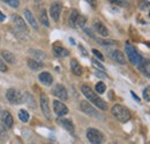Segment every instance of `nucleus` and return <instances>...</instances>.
Returning <instances> with one entry per match:
<instances>
[{
    "label": "nucleus",
    "instance_id": "3",
    "mask_svg": "<svg viewBox=\"0 0 150 144\" xmlns=\"http://www.w3.org/2000/svg\"><path fill=\"white\" fill-rule=\"evenodd\" d=\"M125 49H126V53H127V56H128L129 61H131L133 65L139 66L141 64V61L143 60V58L139 54V52L133 47V45H131L129 43H127L125 45Z\"/></svg>",
    "mask_w": 150,
    "mask_h": 144
},
{
    "label": "nucleus",
    "instance_id": "40",
    "mask_svg": "<svg viewBox=\"0 0 150 144\" xmlns=\"http://www.w3.org/2000/svg\"><path fill=\"white\" fill-rule=\"evenodd\" d=\"M132 95H133V98H134V99H136V100H137V102H139V100H140V99H139V97H137V96H136V95H135V93H134V92H132Z\"/></svg>",
    "mask_w": 150,
    "mask_h": 144
},
{
    "label": "nucleus",
    "instance_id": "33",
    "mask_svg": "<svg viewBox=\"0 0 150 144\" xmlns=\"http://www.w3.org/2000/svg\"><path fill=\"white\" fill-rule=\"evenodd\" d=\"M0 72H7V67H6V64L1 60L0 58Z\"/></svg>",
    "mask_w": 150,
    "mask_h": 144
},
{
    "label": "nucleus",
    "instance_id": "6",
    "mask_svg": "<svg viewBox=\"0 0 150 144\" xmlns=\"http://www.w3.org/2000/svg\"><path fill=\"white\" fill-rule=\"evenodd\" d=\"M12 22H13V24L15 25V28L19 30L20 32H23V34L28 32V27H27L24 20L21 16H19V15H12Z\"/></svg>",
    "mask_w": 150,
    "mask_h": 144
},
{
    "label": "nucleus",
    "instance_id": "9",
    "mask_svg": "<svg viewBox=\"0 0 150 144\" xmlns=\"http://www.w3.org/2000/svg\"><path fill=\"white\" fill-rule=\"evenodd\" d=\"M53 111L56 113L58 116H64L68 113V108L65 104H62L61 102L59 100H53Z\"/></svg>",
    "mask_w": 150,
    "mask_h": 144
},
{
    "label": "nucleus",
    "instance_id": "24",
    "mask_svg": "<svg viewBox=\"0 0 150 144\" xmlns=\"http://www.w3.org/2000/svg\"><path fill=\"white\" fill-rule=\"evenodd\" d=\"M79 16V13H77V11H75V9H72L71 11V13H69V24L75 28V23H76V18Z\"/></svg>",
    "mask_w": 150,
    "mask_h": 144
},
{
    "label": "nucleus",
    "instance_id": "14",
    "mask_svg": "<svg viewBox=\"0 0 150 144\" xmlns=\"http://www.w3.org/2000/svg\"><path fill=\"white\" fill-rule=\"evenodd\" d=\"M38 78H39V81H40L44 85H47V87L51 85L52 82H53V77H52V75H51L49 72L40 73L39 76H38Z\"/></svg>",
    "mask_w": 150,
    "mask_h": 144
},
{
    "label": "nucleus",
    "instance_id": "19",
    "mask_svg": "<svg viewBox=\"0 0 150 144\" xmlns=\"http://www.w3.org/2000/svg\"><path fill=\"white\" fill-rule=\"evenodd\" d=\"M71 69L74 73L76 76H81L82 75V67L80 65V62L76 59H72L71 60Z\"/></svg>",
    "mask_w": 150,
    "mask_h": 144
},
{
    "label": "nucleus",
    "instance_id": "26",
    "mask_svg": "<svg viewBox=\"0 0 150 144\" xmlns=\"http://www.w3.org/2000/svg\"><path fill=\"white\" fill-rule=\"evenodd\" d=\"M29 53H31V54H34L36 58H38V59H45L46 58V54L45 53H43L42 51H38V50H29Z\"/></svg>",
    "mask_w": 150,
    "mask_h": 144
},
{
    "label": "nucleus",
    "instance_id": "36",
    "mask_svg": "<svg viewBox=\"0 0 150 144\" xmlns=\"http://www.w3.org/2000/svg\"><path fill=\"white\" fill-rule=\"evenodd\" d=\"M99 43L103 45H114L115 44L114 42H110V40H99Z\"/></svg>",
    "mask_w": 150,
    "mask_h": 144
},
{
    "label": "nucleus",
    "instance_id": "21",
    "mask_svg": "<svg viewBox=\"0 0 150 144\" xmlns=\"http://www.w3.org/2000/svg\"><path fill=\"white\" fill-rule=\"evenodd\" d=\"M1 55H2V58L8 62V64H15V55L12 53V52H9V51H2L1 52Z\"/></svg>",
    "mask_w": 150,
    "mask_h": 144
},
{
    "label": "nucleus",
    "instance_id": "10",
    "mask_svg": "<svg viewBox=\"0 0 150 144\" xmlns=\"http://www.w3.org/2000/svg\"><path fill=\"white\" fill-rule=\"evenodd\" d=\"M61 8H62V6H61V4H59V2L52 4L51 7H50V15H51V18H53L54 22H58V21H59Z\"/></svg>",
    "mask_w": 150,
    "mask_h": 144
},
{
    "label": "nucleus",
    "instance_id": "41",
    "mask_svg": "<svg viewBox=\"0 0 150 144\" xmlns=\"http://www.w3.org/2000/svg\"><path fill=\"white\" fill-rule=\"evenodd\" d=\"M4 20H5V15L0 12V22H1V21H4Z\"/></svg>",
    "mask_w": 150,
    "mask_h": 144
},
{
    "label": "nucleus",
    "instance_id": "20",
    "mask_svg": "<svg viewBox=\"0 0 150 144\" xmlns=\"http://www.w3.org/2000/svg\"><path fill=\"white\" fill-rule=\"evenodd\" d=\"M28 66H29V68L33 69V71H38V69H40V68L43 67L42 62H39L36 59H33V58L28 59Z\"/></svg>",
    "mask_w": 150,
    "mask_h": 144
},
{
    "label": "nucleus",
    "instance_id": "42",
    "mask_svg": "<svg viewBox=\"0 0 150 144\" xmlns=\"http://www.w3.org/2000/svg\"><path fill=\"white\" fill-rule=\"evenodd\" d=\"M47 144H51V143H47Z\"/></svg>",
    "mask_w": 150,
    "mask_h": 144
},
{
    "label": "nucleus",
    "instance_id": "18",
    "mask_svg": "<svg viewBox=\"0 0 150 144\" xmlns=\"http://www.w3.org/2000/svg\"><path fill=\"white\" fill-rule=\"evenodd\" d=\"M24 16H25V20L29 22V24L35 29V30H38V24L36 22V20L34 18L33 13L29 11V9H24Z\"/></svg>",
    "mask_w": 150,
    "mask_h": 144
},
{
    "label": "nucleus",
    "instance_id": "12",
    "mask_svg": "<svg viewBox=\"0 0 150 144\" xmlns=\"http://www.w3.org/2000/svg\"><path fill=\"white\" fill-rule=\"evenodd\" d=\"M1 122L4 124V126L7 127V128H12L13 127V116L11 115L9 112L7 111H4L1 113Z\"/></svg>",
    "mask_w": 150,
    "mask_h": 144
},
{
    "label": "nucleus",
    "instance_id": "30",
    "mask_svg": "<svg viewBox=\"0 0 150 144\" xmlns=\"http://www.w3.org/2000/svg\"><path fill=\"white\" fill-rule=\"evenodd\" d=\"M7 137V131H6V127L0 124V138L5 140Z\"/></svg>",
    "mask_w": 150,
    "mask_h": 144
},
{
    "label": "nucleus",
    "instance_id": "7",
    "mask_svg": "<svg viewBox=\"0 0 150 144\" xmlns=\"http://www.w3.org/2000/svg\"><path fill=\"white\" fill-rule=\"evenodd\" d=\"M6 97L7 99L9 100V103L12 104H15V105H19L22 103V97L19 93V91H16L15 89H9L6 92Z\"/></svg>",
    "mask_w": 150,
    "mask_h": 144
},
{
    "label": "nucleus",
    "instance_id": "27",
    "mask_svg": "<svg viewBox=\"0 0 150 144\" xmlns=\"http://www.w3.org/2000/svg\"><path fill=\"white\" fill-rule=\"evenodd\" d=\"M84 23H86V18L79 14V16H77V18H76L75 28H79V27H83V25H84Z\"/></svg>",
    "mask_w": 150,
    "mask_h": 144
},
{
    "label": "nucleus",
    "instance_id": "13",
    "mask_svg": "<svg viewBox=\"0 0 150 144\" xmlns=\"http://www.w3.org/2000/svg\"><path fill=\"white\" fill-rule=\"evenodd\" d=\"M22 97V102H24L30 108H36V102H35V98L31 93L29 92H24L23 95H21Z\"/></svg>",
    "mask_w": 150,
    "mask_h": 144
},
{
    "label": "nucleus",
    "instance_id": "22",
    "mask_svg": "<svg viewBox=\"0 0 150 144\" xmlns=\"http://www.w3.org/2000/svg\"><path fill=\"white\" fill-rule=\"evenodd\" d=\"M38 16H39V21L42 22V24H44L45 27H50L49 20H47V16H46V11H45L44 8L39 11V13H38Z\"/></svg>",
    "mask_w": 150,
    "mask_h": 144
},
{
    "label": "nucleus",
    "instance_id": "17",
    "mask_svg": "<svg viewBox=\"0 0 150 144\" xmlns=\"http://www.w3.org/2000/svg\"><path fill=\"white\" fill-rule=\"evenodd\" d=\"M94 28L96 29V31H97L99 35H102V36H108V35H109L108 28H106L102 22H99V21H95Z\"/></svg>",
    "mask_w": 150,
    "mask_h": 144
},
{
    "label": "nucleus",
    "instance_id": "29",
    "mask_svg": "<svg viewBox=\"0 0 150 144\" xmlns=\"http://www.w3.org/2000/svg\"><path fill=\"white\" fill-rule=\"evenodd\" d=\"M5 4H7L8 6L13 7V8H18L20 6V1L19 0H4Z\"/></svg>",
    "mask_w": 150,
    "mask_h": 144
},
{
    "label": "nucleus",
    "instance_id": "35",
    "mask_svg": "<svg viewBox=\"0 0 150 144\" xmlns=\"http://www.w3.org/2000/svg\"><path fill=\"white\" fill-rule=\"evenodd\" d=\"M79 49H80V51H81V53L83 56H88V52L86 51V49L83 47V45H79Z\"/></svg>",
    "mask_w": 150,
    "mask_h": 144
},
{
    "label": "nucleus",
    "instance_id": "25",
    "mask_svg": "<svg viewBox=\"0 0 150 144\" xmlns=\"http://www.w3.org/2000/svg\"><path fill=\"white\" fill-rule=\"evenodd\" d=\"M19 119L22 122H28L29 121V113L24 109H21L19 112Z\"/></svg>",
    "mask_w": 150,
    "mask_h": 144
},
{
    "label": "nucleus",
    "instance_id": "15",
    "mask_svg": "<svg viewBox=\"0 0 150 144\" xmlns=\"http://www.w3.org/2000/svg\"><path fill=\"white\" fill-rule=\"evenodd\" d=\"M58 122H59V125L60 126H62L68 133H71V134H74L75 131V128H74V125H73V122L71 121V120H68V119H59L58 120Z\"/></svg>",
    "mask_w": 150,
    "mask_h": 144
},
{
    "label": "nucleus",
    "instance_id": "31",
    "mask_svg": "<svg viewBox=\"0 0 150 144\" xmlns=\"http://www.w3.org/2000/svg\"><path fill=\"white\" fill-rule=\"evenodd\" d=\"M143 98L147 100V102H150V88L147 87L144 90H143Z\"/></svg>",
    "mask_w": 150,
    "mask_h": 144
},
{
    "label": "nucleus",
    "instance_id": "16",
    "mask_svg": "<svg viewBox=\"0 0 150 144\" xmlns=\"http://www.w3.org/2000/svg\"><path fill=\"white\" fill-rule=\"evenodd\" d=\"M110 58H111L112 60H114V61L119 62V64H125V62H126V58H125L124 53L120 52V51H118V50L110 52Z\"/></svg>",
    "mask_w": 150,
    "mask_h": 144
},
{
    "label": "nucleus",
    "instance_id": "4",
    "mask_svg": "<svg viewBox=\"0 0 150 144\" xmlns=\"http://www.w3.org/2000/svg\"><path fill=\"white\" fill-rule=\"evenodd\" d=\"M87 138L91 144H103L104 143V135L95 128H89L87 130Z\"/></svg>",
    "mask_w": 150,
    "mask_h": 144
},
{
    "label": "nucleus",
    "instance_id": "8",
    "mask_svg": "<svg viewBox=\"0 0 150 144\" xmlns=\"http://www.w3.org/2000/svg\"><path fill=\"white\" fill-rule=\"evenodd\" d=\"M40 108H42L43 114L47 119H51V111H50V105H49V98H47V96L45 93H42V96H40Z\"/></svg>",
    "mask_w": 150,
    "mask_h": 144
},
{
    "label": "nucleus",
    "instance_id": "37",
    "mask_svg": "<svg viewBox=\"0 0 150 144\" xmlns=\"http://www.w3.org/2000/svg\"><path fill=\"white\" fill-rule=\"evenodd\" d=\"M96 76L97 77H100V78H103V77H108V75L105 74V73H100V72H96Z\"/></svg>",
    "mask_w": 150,
    "mask_h": 144
},
{
    "label": "nucleus",
    "instance_id": "2",
    "mask_svg": "<svg viewBox=\"0 0 150 144\" xmlns=\"http://www.w3.org/2000/svg\"><path fill=\"white\" fill-rule=\"evenodd\" d=\"M113 116L117 118V120H119L120 122H127L129 119H131V112L128 108H126L122 105H114L111 109Z\"/></svg>",
    "mask_w": 150,
    "mask_h": 144
},
{
    "label": "nucleus",
    "instance_id": "38",
    "mask_svg": "<svg viewBox=\"0 0 150 144\" xmlns=\"http://www.w3.org/2000/svg\"><path fill=\"white\" fill-rule=\"evenodd\" d=\"M111 2H112V4H115V5H126V4H125L126 1H120V0H117V1H115V0H112Z\"/></svg>",
    "mask_w": 150,
    "mask_h": 144
},
{
    "label": "nucleus",
    "instance_id": "39",
    "mask_svg": "<svg viewBox=\"0 0 150 144\" xmlns=\"http://www.w3.org/2000/svg\"><path fill=\"white\" fill-rule=\"evenodd\" d=\"M84 32H86L87 35H89V36H91V37H93V38H95L94 34H93V32H91V31H90L89 29H87V28H86V29H84Z\"/></svg>",
    "mask_w": 150,
    "mask_h": 144
},
{
    "label": "nucleus",
    "instance_id": "32",
    "mask_svg": "<svg viewBox=\"0 0 150 144\" xmlns=\"http://www.w3.org/2000/svg\"><path fill=\"white\" fill-rule=\"evenodd\" d=\"M93 53H94L95 55H96V56L99 59V60H102V61L104 60V56H103V54L100 53L99 51H97V50H93Z\"/></svg>",
    "mask_w": 150,
    "mask_h": 144
},
{
    "label": "nucleus",
    "instance_id": "1",
    "mask_svg": "<svg viewBox=\"0 0 150 144\" xmlns=\"http://www.w3.org/2000/svg\"><path fill=\"white\" fill-rule=\"evenodd\" d=\"M81 91H82V93L87 97V99H89V102L95 104L98 108H100V109H106V108H108L106 102L103 100L98 95H96L94 92V90H93L89 85L83 84V85L81 87Z\"/></svg>",
    "mask_w": 150,
    "mask_h": 144
},
{
    "label": "nucleus",
    "instance_id": "23",
    "mask_svg": "<svg viewBox=\"0 0 150 144\" xmlns=\"http://www.w3.org/2000/svg\"><path fill=\"white\" fill-rule=\"evenodd\" d=\"M53 50H54V52H56V54L58 55V56H67V55H69V52L66 50V49H64L62 46H57V45H54L53 46Z\"/></svg>",
    "mask_w": 150,
    "mask_h": 144
},
{
    "label": "nucleus",
    "instance_id": "28",
    "mask_svg": "<svg viewBox=\"0 0 150 144\" xmlns=\"http://www.w3.org/2000/svg\"><path fill=\"white\" fill-rule=\"evenodd\" d=\"M95 88H96V91H97L98 93H104L105 90H106V87H105V84H104L103 82H98Z\"/></svg>",
    "mask_w": 150,
    "mask_h": 144
},
{
    "label": "nucleus",
    "instance_id": "11",
    "mask_svg": "<svg viewBox=\"0 0 150 144\" xmlns=\"http://www.w3.org/2000/svg\"><path fill=\"white\" fill-rule=\"evenodd\" d=\"M81 111L83 112V113H86L87 115H90V116H95V118H97L98 116V113H97V111L88 102H81Z\"/></svg>",
    "mask_w": 150,
    "mask_h": 144
},
{
    "label": "nucleus",
    "instance_id": "5",
    "mask_svg": "<svg viewBox=\"0 0 150 144\" xmlns=\"http://www.w3.org/2000/svg\"><path fill=\"white\" fill-rule=\"evenodd\" d=\"M52 95L58 97L60 100H67V99H68V95H67L66 88H65L62 84H60V83H58V84H56V85L53 87V89H52Z\"/></svg>",
    "mask_w": 150,
    "mask_h": 144
},
{
    "label": "nucleus",
    "instance_id": "34",
    "mask_svg": "<svg viewBox=\"0 0 150 144\" xmlns=\"http://www.w3.org/2000/svg\"><path fill=\"white\" fill-rule=\"evenodd\" d=\"M93 65H94L96 68H98V69H102V71H104V67H103V65H100L97 60H93Z\"/></svg>",
    "mask_w": 150,
    "mask_h": 144
}]
</instances>
